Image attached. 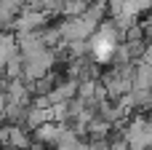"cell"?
I'll list each match as a JSON object with an SVG mask.
<instances>
[{
  "label": "cell",
  "mask_w": 152,
  "mask_h": 150,
  "mask_svg": "<svg viewBox=\"0 0 152 150\" xmlns=\"http://www.w3.org/2000/svg\"><path fill=\"white\" fill-rule=\"evenodd\" d=\"M5 107H8V97L0 91V118H3V113H5Z\"/></svg>",
  "instance_id": "cell-1"
}]
</instances>
